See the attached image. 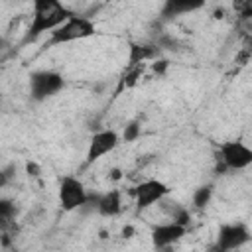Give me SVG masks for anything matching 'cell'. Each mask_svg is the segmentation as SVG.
Returning <instances> with one entry per match:
<instances>
[{
  "instance_id": "obj_1",
  "label": "cell",
  "mask_w": 252,
  "mask_h": 252,
  "mask_svg": "<svg viewBox=\"0 0 252 252\" xmlns=\"http://www.w3.org/2000/svg\"><path fill=\"white\" fill-rule=\"evenodd\" d=\"M73 12L57 0H35L32 6V22L26 32L24 41H33L41 33H51L57 30L67 18H71Z\"/></svg>"
},
{
  "instance_id": "obj_2",
  "label": "cell",
  "mask_w": 252,
  "mask_h": 252,
  "mask_svg": "<svg viewBox=\"0 0 252 252\" xmlns=\"http://www.w3.org/2000/svg\"><path fill=\"white\" fill-rule=\"evenodd\" d=\"M94 33H96V26L91 18L73 14L57 30L49 33V45H63V43H71L77 39H87Z\"/></svg>"
},
{
  "instance_id": "obj_3",
  "label": "cell",
  "mask_w": 252,
  "mask_h": 252,
  "mask_svg": "<svg viewBox=\"0 0 252 252\" xmlns=\"http://www.w3.org/2000/svg\"><path fill=\"white\" fill-rule=\"evenodd\" d=\"M63 87H65V79L57 71L41 69V71H33L30 75V94L37 102L55 96Z\"/></svg>"
},
{
  "instance_id": "obj_4",
  "label": "cell",
  "mask_w": 252,
  "mask_h": 252,
  "mask_svg": "<svg viewBox=\"0 0 252 252\" xmlns=\"http://www.w3.org/2000/svg\"><path fill=\"white\" fill-rule=\"evenodd\" d=\"M57 197H59V207H61L65 213L77 211V209L85 207L87 201H89V193H87L85 185H83L77 177H73V175H65V177L59 181Z\"/></svg>"
},
{
  "instance_id": "obj_5",
  "label": "cell",
  "mask_w": 252,
  "mask_h": 252,
  "mask_svg": "<svg viewBox=\"0 0 252 252\" xmlns=\"http://www.w3.org/2000/svg\"><path fill=\"white\" fill-rule=\"evenodd\" d=\"M248 240H250V230L244 222L222 224L219 228V234H217V240L211 252H232V250L242 248Z\"/></svg>"
},
{
  "instance_id": "obj_6",
  "label": "cell",
  "mask_w": 252,
  "mask_h": 252,
  "mask_svg": "<svg viewBox=\"0 0 252 252\" xmlns=\"http://www.w3.org/2000/svg\"><path fill=\"white\" fill-rule=\"evenodd\" d=\"M219 156H220V161L224 163V167L232 169V171L246 169L252 163V150L244 142H238V140L222 142L219 146Z\"/></svg>"
},
{
  "instance_id": "obj_7",
  "label": "cell",
  "mask_w": 252,
  "mask_h": 252,
  "mask_svg": "<svg viewBox=\"0 0 252 252\" xmlns=\"http://www.w3.org/2000/svg\"><path fill=\"white\" fill-rule=\"evenodd\" d=\"M167 193H169V187L163 181H159V179H146V181H142L140 185L134 187V203H136V209L138 211L150 209L152 205L163 201Z\"/></svg>"
},
{
  "instance_id": "obj_8",
  "label": "cell",
  "mask_w": 252,
  "mask_h": 252,
  "mask_svg": "<svg viewBox=\"0 0 252 252\" xmlns=\"http://www.w3.org/2000/svg\"><path fill=\"white\" fill-rule=\"evenodd\" d=\"M120 144V138L114 130H98L93 134L91 142H89V148H87V163H93L96 159H100L102 156L110 154L116 146Z\"/></svg>"
},
{
  "instance_id": "obj_9",
  "label": "cell",
  "mask_w": 252,
  "mask_h": 252,
  "mask_svg": "<svg viewBox=\"0 0 252 252\" xmlns=\"http://www.w3.org/2000/svg\"><path fill=\"white\" fill-rule=\"evenodd\" d=\"M187 234V226H181L173 220H167V222H161V224H156L152 228V244L156 248H167L175 242H179L183 236Z\"/></svg>"
},
{
  "instance_id": "obj_10",
  "label": "cell",
  "mask_w": 252,
  "mask_h": 252,
  "mask_svg": "<svg viewBox=\"0 0 252 252\" xmlns=\"http://www.w3.org/2000/svg\"><path fill=\"white\" fill-rule=\"evenodd\" d=\"M94 209L100 217H116L122 211V195L116 189L94 195Z\"/></svg>"
},
{
  "instance_id": "obj_11",
  "label": "cell",
  "mask_w": 252,
  "mask_h": 252,
  "mask_svg": "<svg viewBox=\"0 0 252 252\" xmlns=\"http://www.w3.org/2000/svg\"><path fill=\"white\" fill-rule=\"evenodd\" d=\"M201 6V2H179V0H169L163 6V16H179L191 10H197Z\"/></svg>"
},
{
  "instance_id": "obj_12",
  "label": "cell",
  "mask_w": 252,
  "mask_h": 252,
  "mask_svg": "<svg viewBox=\"0 0 252 252\" xmlns=\"http://www.w3.org/2000/svg\"><path fill=\"white\" fill-rule=\"evenodd\" d=\"M150 57H154V49L152 47L138 45V43H132L130 45V57H128L130 65H138V63H142V61H146Z\"/></svg>"
},
{
  "instance_id": "obj_13",
  "label": "cell",
  "mask_w": 252,
  "mask_h": 252,
  "mask_svg": "<svg viewBox=\"0 0 252 252\" xmlns=\"http://www.w3.org/2000/svg\"><path fill=\"white\" fill-rule=\"evenodd\" d=\"M211 197H213V185H201L193 191V205L197 209H203L209 205Z\"/></svg>"
},
{
  "instance_id": "obj_14",
  "label": "cell",
  "mask_w": 252,
  "mask_h": 252,
  "mask_svg": "<svg viewBox=\"0 0 252 252\" xmlns=\"http://www.w3.org/2000/svg\"><path fill=\"white\" fill-rule=\"evenodd\" d=\"M18 213V207L12 199H6V197H0V224H6L10 222Z\"/></svg>"
},
{
  "instance_id": "obj_15",
  "label": "cell",
  "mask_w": 252,
  "mask_h": 252,
  "mask_svg": "<svg viewBox=\"0 0 252 252\" xmlns=\"http://www.w3.org/2000/svg\"><path fill=\"white\" fill-rule=\"evenodd\" d=\"M138 136H140V124L134 120V122H130V124L124 128L122 138H124V142H132V140H136Z\"/></svg>"
},
{
  "instance_id": "obj_16",
  "label": "cell",
  "mask_w": 252,
  "mask_h": 252,
  "mask_svg": "<svg viewBox=\"0 0 252 252\" xmlns=\"http://www.w3.org/2000/svg\"><path fill=\"white\" fill-rule=\"evenodd\" d=\"M8 179H10V173H6L4 169H0V189H2V187L8 183Z\"/></svg>"
},
{
  "instance_id": "obj_17",
  "label": "cell",
  "mask_w": 252,
  "mask_h": 252,
  "mask_svg": "<svg viewBox=\"0 0 252 252\" xmlns=\"http://www.w3.org/2000/svg\"><path fill=\"white\" fill-rule=\"evenodd\" d=\"M26 169H28V173H30V175H37V171H39V167H37L35 163H28V165H26Z\"/></svg>"
},
{
  "instance_id": "obj_18",
  "label": "cell",
  "mask_w": 252,
  "mask_h": 252,
  "mask_svg": "<svg viewBox=\"0 0 252 252\" xmlns=\"http://www.w3.org/2000/svg\"><path fill=\"white\" fill-rule=\"evenodd\" d=\"M167 67V61H156L154 63V71H163Z\"/></svg>"
},
{
  "instance_id": "obj_19",
  "label": "cell",
  "mask_w": 252,
  "mask_h": 252,
  "mask_svg": "<svg viewBox=\"0 0 252 252\" xmlns=\"http://www.w3.org/2000/svg\"><path fill=\"white\" fill-rule=\"evenodd\" d=\"M112 177L118 179V177H120V169H112Z\"/></svg>"
}]
</instances>
